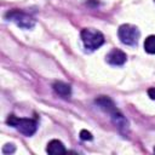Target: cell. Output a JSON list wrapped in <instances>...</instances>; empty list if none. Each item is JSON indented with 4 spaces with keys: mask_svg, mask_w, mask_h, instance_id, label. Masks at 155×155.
I'll return each instance as SVG.
<instances>
[{
    "mask_svg": "<svg viewBox=\"0 0 155 155\" xmlns=\"http://www.w3.org/2000/svg\"><path fill=\"white\" fill-rule=\"evenodd\" d=\"M119 39L122 44L128 46H134L138 42V39L140 36V33L136 25L132 24H122L119 27L117 30Z\"/></svg>",
    "mask_w": 155,
    "mask_h": 155,
    "instance_id": "5b68a950",
    "label": "cell"
},
{
    "mask_svg": "<svg viewBox=\"0 0 155 155\" xmlns=\"http://www.w3.org/2000/svg\"><path fill=\"white\" fill-rule=\"evenodd\" d=\"M144 50L150 54L155 53V35H149L144 40Z\"/></svg>",
    "mask_w": 155,
    "mask_h": 155,
    "instance_id": "9c48e42d",
    "label": "cell"
},
{
    "mask_svg": "<svg viewBox=\"0 0 155 155\" xmlns=\"http://www.w3.org/2000/svg\"><path fill=\"white\" fill-rule=\"evenodd\" d=\"M127 59V56L124 51L119 50V48H114L111 50L108 56H107V61L109 64L111 65H122Z\"/></svg>",
    "mask_w": 155,
    "mask_h": 155,
    "instance_id": "8992f818",
    "label": "cell"
},
{
    "mask_svg": "<svg viewBox=\"0 0 155 155\" xmlns=\"http://www.w3.org/2000/svg\"><path fill=\"white\" fill-rule=\"evenodd\" d=\"M6 122L17 128L21 133H23L24 136L27 137H30L33 136L35 132H36V128H38V122L36 120L34 119H27V117H17L15 115H8Z\"/></svg>",
    "mask_w": 155,
    "mask_h": 155,
    "instance_id": "7a4b0ae2",
    "label": "cell"
},
{
    "mask_svg": "<svg viewBox=\"0 0 155 155\" xmlns=\"http://www.w3.org/2000/svg\"><path fill=\"white\" fill-rule=\"evenodd\" d=\"M46 151L48 154H62V153H67L65 147L63 145V143L58 139H52L48 142Z\"/></svg>",
    "mask_w": 155,
    "mask_h": 155,
    "instance_id": "ba28073f",
    "label": "cell"
},
{
    "mask_svg": "<svg viewBox=\"0 0 155 155\" xmlns=\"http://www.w3.org/2000/svg\"><path fill=\"white\" fill-rule=\"evenodd\" d=\"M53 90L62 98H65L67 99V98H69L71 96V87L68 84H65V82H62V81L54 82L53 84Z\"/></svg>",
    "mask_w": 155,
    "mask_h": 155,
    "instance_id": "52a82bcc",
    "label": "cell"
},
{
    "mask_svg": "<svg viewBox=\"0 0 155 155\" xmlns=\"http://www.w3.org/2000/svg\"><path fill=\"white\" fill-rule=\"evenodd\" d=\"M154 153H155V148H154Z\"/></svg>",
    "mask_w": 155,
    "mask_h": 155,
    "instance_id": "4fadbf2b",
    "label": "cell"
},
{
    "mask_svg": "<svg viewBox=\"0 0 155 155\" xmlns=\"http://www.w3.org/2000/svg\"><path fill=\"white\" fill-rule=\"evenodd\" d=\"M5 18L7 21L15 22L19 28H23V29H31L35 25V19L31 16H29L24 11H21L17 8L7 11L5 13Z\"/></svg>",
    "mask_w": 155,
    "mask_h": 155,
    "instance_id": "277c9868",
    "label": "cell"
},
{
    "mask_svg": "<svg viewBox=\"0 0 155 155\" xmlns=\"http://www.w3.org/2000/svg\"><path fill=\"white\" fill-rule=\"evenodd\" d=\"M80 138L82 139V140H92V133L91 132H88V131H86V130H82L81 132H80Z\"/></svg>",
    "mask_w": 155,
    "mask_h": 155,
    "instance_id": "30bf717a",
    "label": "cell"
},
{
    "mask_svg": "<svg viewBox=\"0 0 155 155\" xmlns=\"http://www.w3.org/2000/svg\"><path fill=\"white\" fill-rule=\"evenodd\" d=\"M16 151V147L13 144H5L2 148V153L4 154H12Z\"/></svg>",
    "mask_w": 155,
    "mask_h": 155,
    "instance_id": "8fae6325",
    "label": "cell"
},
{
    "mask_svg": "<svg viewBox=\"0 0 155 155\" xmlns=\"http://www.w3.org/2000/svg\"><path fill=\"white\" fill-rule=\"evenodd\" d=\"M154 1H155V0H154Z\"/></svg>",
    "mask_w": 155,
    "mask_h": 155,
    "instance_id": "5bb4252c",
    "label": "cell"
},
{
    "mask_svg": "<svg viewBox=\"0 0 155 155\" xmlns=\"http://www.w3.org/2000/svg\"><path fill=\"white\" fill-rule=\"evenodd\" d=\"M148 94H149V97H150L151 99H155V87L149 88V90H148Z\"/></svg>",
    "mask_w": 155,
    "mask_h": 155,
    "instance_id": "7c38bea8",
    "label": "cell"
},
{
    "mask_svg": "<svg viewBox=\"0 0 155 155\" xmlns=\"http://www.w3.org/2000/svg\"><path fill=\"white\" fill-rule=\"evenodd\" d=\"M81 40L84 42V46L86 50L93 51L101 47L104 44V36L101 31L92 29V28H85L81 30Z\"/></svg>",
    "mask_w": 155,
    "mask_h": 155,
    "instance_id": "3957f363",
    "label": "cell"
},
{
    "mask_svg": "<svg viewBox=\"0 0 155 155\" xmlns=\"http://www.w3.org/2000/svg\"><path fill=\"white\" fill-rule=\"evenodd\" d=\"M94 103H96L102 110H104L105 113H108V114L110 115L113 124L117 127V130H119L124 136H126V134L128 133V121H127V119L121 114V111L115 107L114 102H113L109 97L101 96V97H98V98L94 101Z\"/></svg>",
    "mask_w": 155,
    "mask_h": 155,
    "instance_id": "6da1fadb",
    "label": "cell"
}]
</instances>
